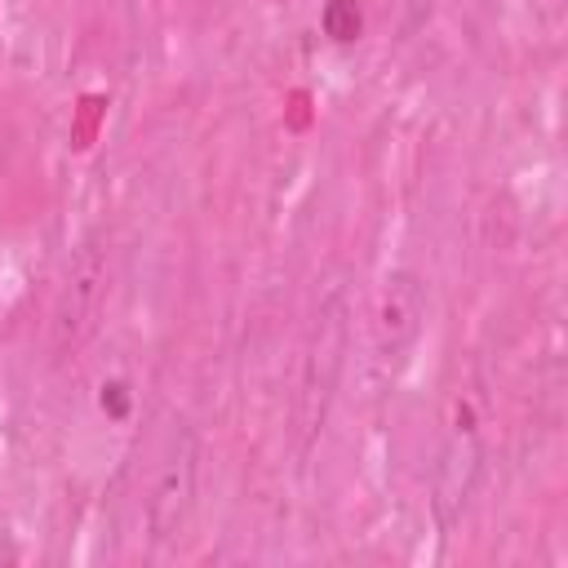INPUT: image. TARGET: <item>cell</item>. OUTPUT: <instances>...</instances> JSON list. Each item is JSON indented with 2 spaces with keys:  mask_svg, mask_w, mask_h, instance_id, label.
Segmentation results:
<instances>
[{
  "mask_svg": "<svg viewBox=\"0 0 568 568\" xmlns=\"http://www.w3.org/2000/svg\"><path fill=\"white\" fill-rule=\"evenodd\" d=\"M346 337H351V302H346V288L333 284L320 297V306H315V324H311L302 373H297L293 426H297V453L302 457L320 439L324 417H328V404L337 395V377H342V364H346Z\"/></svg>",
  "mask_w": 568,
  "mask_h": 568,
  "instance_id": "1",
  "label": "cell"
},
{
  "mask_svg": "<svg viewBox=\"0 0 568 568\" xmlns=\"http://www.w3.org/2000/svg\"><path fill=\"white\" fill-rule=\"evenodd\" d=\"M479 470H484V430L475 422V413L466 404H457V417L439 444V457H435V479H430V510H435V524L439 528H453L479 484Z\"/></svg>",
  "mask_w": 568,
  "mask_h": 568,
  "instance_id": "4",
  "label": "cell"
},
{
  "mask_svg": "<svg viewBox=\"0 0 568 568\" xmlns=\"http://www.w3.org/2000/svg\"><path fill=\"white\" fill-rule=\"evenodd\" d=\"M430 4H435V0H404V27H399V31H404V36H413V31L426 22Z\"/></svg>",
  "mask_w": 568,
  "mask_h": 568,
  "instance_id": "7",
  "label": "cell"
},
{
  "mask_svg": "<svg viewBox=\"0 0 568 568\" xmlns=\"http://www.w3.org/2000/svg\"><path fill=\"white\" fill-rule=\"evenodd\" d=\"M426 306H430V288L413 266H399L386 275L382 293H377V311H373V359L377 368L399 364L422 328H426Z\"/></svg>",
  "mask_w": 568,
  "mask_h": 568,
  "instance_id": "5",
  "label": "cell"
},
{
  "mask_svg": "<svg viewBox=\"0 0 568 568\" xmlns=\"http://www.w3.org/2000/svg\"><path fill=\"white\" fill-rule=\"evenodd\" d=\"M324 31H328L333 40L359 36V9H355V0H328V9H324Z\"/></svg>",
  "mask_w": 568,
  "mask_h": 568,
  "instance_id": "6",
  "label": "cell"
},
{
  "mask_svg": "<svg viewBox=\"0 0 568 568\" xmlns=\"http://www.w3.org/2000/svg\"><path fill=\"white\" fill-rule=\"evenodd\" d=\"M200 462H204V444L195 435L191 422H169L155 466H151V484H146V501H142V524L151 546H173L195 510V493H200Z\"/></svg>",
  "mask_w": 568,
  "mask_h": 568,
  "instance_id": "2",
  "label": "cell"
},
{
  "mask_svg": "<svg viewBox=\"0 0 568 568\" xmlns=\"http://www.w3.org/2000/svg\"><path fill=\"white\" fill-rule=\"evenodd\" d=\"M102 297H106V253L98 240H84L71 262H67V275L58 284V297H53V320H49V351L58 359L75 355L84 346V337L98 328V315H102Z\"/></svg>",
  "mask_w": 568,
  "mask_h": 568,
  "instance_id": "3",
  "label": "cell"
}]
</instances>
